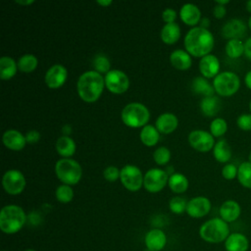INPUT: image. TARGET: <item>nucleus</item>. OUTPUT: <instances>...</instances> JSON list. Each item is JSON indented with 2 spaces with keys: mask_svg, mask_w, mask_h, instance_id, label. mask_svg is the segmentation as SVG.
I'll use <instances>...</instances> for the list:
<instances>
[{
  "mask_svg": "<svg viewBox=\"0 0 251 251\" xmlns=\"http://www.w3.org/2000/svg\"><path fill=\"white\" fill-rule=\"evenodd\" d=\"M248 161H249V162H251V151H250L249 156H248Z\"/></svg>",
  "mask_w": 251,
  "mask_h": 251,
  "instance_id": "55",
  "label": "nucleus"
},
{
  "mask_svg": "<svg viewBox=\"0 0 251 251\" xmlns=\"http://www.w3.org/2000/svg\"><path fill=\"white\" fill-rule=\"evenodd\" d=\"M25 136L26 143H29V144H34L40 139V133L38 130H35V129L28 130L25 134Z\"/></svg>",
  "mask_w": 251,
  "mask_h": 251,
  "instance_id": "44",
  "label": "nucleus"
},
{
  "mask_svg": "<svg viewBox=\"0 0 251 251\" xmlns=\"http://www.w3.org/2000/svg\"><path fill=\"white\" fill-rule=\"evenodd\" d=\"M247 26H248L249 30L251 31V16H250V17H249V19H248V22H247Z\"/></svg>",
  "mask_w": 251,
  "mask_h": 251,
  "instance_id": "54",
  "label": "nucleus"
},
{
  "mask_svg": "<svg viewBox=\"0 0 251 251\" xmlns=\"http://www.w3.org/2000/svg\"><path fill=\"white\" fill-rule=\"evenodd\" d=\"M191 88L194 93H197L199 95H203L204 97L208 96H214L215 89L213 87V84H211L207 78L203 76H197L192 80Z\"/></svg>",
  "mask_w": 251,
  "mask_h": 251,
  "instance_id": "31",
  "label": "nucleus"
},
{
  "mask_svg": "<svg viewBox=\"0 0 251 251\" xmlns=\"http://www.w3.org/2000/svg\"><path fill=\"white\" fill-rule=\"evenodd\" d=\"M179 17L183 24L192 27L197 26L202 19L200 9L192 3H185L181 6L179 10Z\"/></svg>",
  "mask_w": 251,
  "mask_h": 251,
  "instance_id": "19",
  "label": "nucleus"
},
{
  "mask_svg": "<svg viewBox=\"0 0 251 251\" xmlns=\"http://www.w3.org/2000/svg\"><path fill=\"white\" fill-rule=\"evenodd\" d=\"M3 251H7V250H3Z\"/></svg>",
  "mask_w": 251,
  "mask_h": 251,
  "instance_id": "58",
  "label": "nucleus"
},
{
  "mask_svg": "<svg viewBox=\"0 0 251 251\" xmlns=\"http://www.w3.org/2000/svg\"><path fill=\"white\" fill-rule=\"evenodd\" d=\"M178 126V119L173 113H163L161 114L156 122L155 126L160 133L170 134L176 129Z\"/></svg>",
  "mask_w": 251,
  "mask_h": 251,
  "instance_id": "21",
  "label": "nucleus"
},
{
  "mask_svg": "<svg viewBox=\"0 0 251 251\" xmlns=\"http://www.w3.org/2000/svg\"><path fill=\"white\" fill-rule=\"evenodd\" d=\"M96 3H97L98 5H100V6H102V7H108V6H110L113 2H112L111 0H97Z\"/></svg>",
  "mask_w": 251,
  "mask_h": 251,
  "instance_id": "49",
  "label": "nucleus"
},
{
  "mask_svg": "<svg viewBox=\"0 0 251 251\" xmlns=\"http://www.w3.org/2000/svg\"><path fill=\"white\" fill-rule=\"evenodd\" d=\"M220 218L227 224L235 222L241 215V207L235 200H226L223 202L219 210Z\"/></svg>",
  "mask_w": 251,
  "mask_h": 251,
  "instance_id": "20",
  "label": "nucleus"
},
{
  "mask_svg": "<svg viewBox=\"0 0 251 251\" xmlns=\"http://www.w3.org/2000/svg\"><path fill=\"white\" fill-rule=\"evenodd\" d=\"M199 25H200L199 26L208 29V27H209V25H210V20H209L208 18H202L201 21H200V23H199Z\"/></svg>",
  "mask_w": 251,
  "mask_h": 251,
  "instance_id": "48",
  "label": "nucleus"
},
{
  "mask_svg": "<svg viewBox=\"0 0 251 251\" xmlns=\"http://www.w3.org/2000/svg\"><path fill=\"white\" fill-rule=\"evenodd\" d=\"M139 138L141 142L148 147L155 146L160 138V132L153 125H146L141 128L139 133Z\"/></svg>",
  "mask_w": 251,
  "mask_h": 251,
  "instance_id": "29",
  "label": "nucleus"
},
{
  "mask_svg": "<svg viewBox=\"0 0 251 251\" xmlns=\"http://www.w3.org/2000/svg\"><path fill=\"white\" fill-rule=\"evenodd\" d=\"M227 130V123L223 118H215L210 124V132L214 137H222Z\"/></svg>",
  "mask_w": 251,
  "mask_h": 251,
  "instance_id": "36",
  "label": "nucleus"
},
{
  "mask_svg": "<svg viewBox=\"0 0 251 251\" xmlns=\"http://www.w3.org/2000/svg\"><path fill=\"white\" fill-rule=\"evenodd\" d=\"M237 172L238 167L231 163H227L222 168V176L226 180H232L237 177Z\"/></svg>",
  "mask_w": 251,
  "mask_h": 251,
  "instance_id": "40",
  "label": "nucleus"
},
{
  "mask_svg": "<svg viewBox=\"0 0 251 251\" xmlns=\"http://www.w3.org/2000/svg\"><path fill=\"white\" fill-rule=\"evenodd\" d=\"M2 142L4 146L12 151H21L26 144L25 136L17 129H8L3 133Z\"/></svg>",
  "mask_w": 251,
  "mask_h": 251,
  "instance_id": "18",
  "label": "nucleus"
},
{
  "mask_svg": "<svg viewBox=\"0 0 251 251\" xmlns=\"http://www.w3.org/2000/svg\"><path fill=\"white\" fill-rule=\"evenodd\" d=\"M200 110L206 117H215L221 110V101L215 95L203 97L200 102Z\"/></svg>",
  "mask_w": 251,
  "mask_h": 251,
  "instance_id": "27",
  "label": "nucleus"
},
{
  "mask_svg": "<svg viewBox=\"0 0 251 251\" xmlns=\"http://www.w3.org/2000/svg\"><path fill=\"white\" fill-rule=\"evenodd\" d=\"M105 87L104 76L96 71H87L80 75L76 82V91L86 103L96 102Z\"/></svg>",
  "mask_w": 251,
  "mask_h": 251,
  "instance_id": "2",
  "label": "nucleus"
},
{
  "mask_svg": "<svg viewBox=\"0 0 251 251\" xmlns=\"http://www.w3.org/2000/svg\"><path fill=\"white\" fill-rule=\"evenodd\" d=\"M120 174L121 170L116 166H108L103 171V176L109 182H115L118 180V178H120Z\"/></svg>",
  "mask_w": 251,
  "mask_h": 251,
  "instance_id": "41",
  "label": "nucleus"
},
{
  "mask_svg": "<svg viewBox=\"0 0 251 251\" xmlns=\"http://www.w3.org/2000/svg\"><path fill=\"white\" fill-rule=\"evenodd\" d=\"M17 62L9 56L0 58V77L2 80H9L15 76L18 71Z\"/></svg>",
  "mask_w": 251,
  "mask_h": 251,
  "instance_id": "26",
  "label": "nucleus"
},
{
  "mask_svg": "<svg viewBox=\"0 0 251 251\" xmlns=\"http://www.w3.org/2000/svg\"><path fill=\"white\" fill-rule=\"evenodd\" d=\"M176 12L172 9V8H167L162 12V20L166 23V24H172V23H176Z\"/></svg>",
  "mask_w": 251,
  "mask_h": 251,
  "instance_id": "43",
  "label": "nucleus"
},
{
  "mask_svg": "<svg viewBox=\"0 0 251 251\" xmlns=\"http://www.w3.org/2000/svg\"><path fill=\"white\" fill-rule=\"evenodd\" d=\"M212 208L211 201L205 196H196L187 202L186 213L189 217L200 219L207 216Z\"/></svg>",
  "mask_w": 251,
  "mask_h": 251,
  "instance_id": "14",
  "label": "nucleus"
},
{
  "mask_svg": "<svg viewBox=\"0 0 251 251\" xmlns=\"http://www.w3.org/2000/svg\"><path fill=\"white\" fill-rule=\"evenodd\" d=\"M247 25L244 21L240 19H231L227 21L222 27V35L230 39H240L245 36L247 31Z\"/></svg>",
  "mask_w": 251,
  "mask_h": 251,
  "instance_id": "15",
  "label": "nucleus"
},
{
  "mask_svg": "<svg viewBox=\"0 0 251 251\" xmlns=\"http://www.w3.org/2000/svg\"><path fill=\"white\" fill-rule=\"evenodd\" d=\"M229 234L228 224L221 218H212L202 224L199 228L201 239L213 244L225 242Z\"/></svg>",
  "mask_w": 251,
  "mask_h": 251,
  "instance_id": "4",
  "label": "nucleus"
},
{
  "mask_svg": "<svg viewBox=\"0 0 251 251\" xmlns=\"http://www.w3.org/2000/svg\"><path fill=\"white\" fill-rule=\"evenodd\" d=\"M236 126L241 130L250 131L251 130V113L239 115L236 119Z\"/></svg>",
  "mask_w": 251,
  "mask_h": 251,
  "instance_id": "42",
  "label": "nucleus"
},
{
  "mask_svg": "<svg viewBox=\"0 0 251 251\" xmlns=\"http://www.w3.org/2000/svg\"><path fill=\"white\" fill-rule=\"evenodd\" d=\"M213 87L215 92L223 97H230L234 95L240 88L239 76L229 71L221 72L213 78Z\"/></svg>",
  "mask_w": 251,
  "mask_h": 251,
  "instance_id": "7",
  "label": "nucleus"
},
{
  "mask_svg": "<svg viewBox=\"0 0 251 251\" xmlns=\"http://www.w3.org/2000/svg\"><path fill=\"white\" fill-rule=\"evenodd\" d=\"M161 39L166 44H175L180 37V26L176 23L166 24L161 29Z\"/></svg>",
  "mask_w": 251,
  "mask_h": 251,
  "instance_id": "25",
  "label": "nucleus"
},
{
  "mask_svg": "<svg viewBox=\"0 0 251 251\" xmlns=\"http://www.w3.org/2000/svg\"><path fill=\"white\" fill-rule=\"evenodd\" d=\"M168 185L173 192L180 194L187 190L189 186V181L184 175L180 173H175L169 176Z\"/></svg>",
  "mask_w": 251,
  "mask_h": 251,
  "instance_id": "30",
  "label": "nucleus"
},
{
  "mask_svg": "<svg viewBox=\"0 0 251 251\" xmlns=\"http://www.w3.org/2000/svg\"><path fill=\"white\" fill-rule=\"evenodd\" d=\"M226 251H248L249 240L241 232H231L225 241Z\"/></svg>",
  "mask_w": 251,
  "mask_h": 251,
  "instance_id": "22",
  "label": "nucleus"
},
{
  "mask_svg": "<svg viewBox=\"0 0 251 251\" xmlns=\"http://www.w3.org/2000/svg\"><path fill=\"white\" fill-rule=\"evenodd\" d=\"M188 143L196 151L206 153L213 150L216 142L210 131L194 129L188 134Z\"/></svg>",
  "mask_w": 251,
  "mask_h": 251,
  "instance_id": "12",
  "label": "nucleus"
},
{
  "mask_svg": "<svg viewBox=\"0 0 251 251\" xmlns=\"http://www.w3.org/2000/svg\"><path fill=\"white\" fill-rule=\"evenodd\" d=\"M71 130H72L71 126H70L69 125H66V126L63 127V132L65 133L64 135H68V134L71 132Z\"/></svg>",
  "mask_w": 251,
  "mask_h": 251,
  "instance_id": "51",
  "label": "nucleus"
},
{
  "mask_svg": "<svg viewBox=\"0 0 251 251\" xmlns=\"http://www.w3.org/2000/svg\"><path fill=\"white\" fill-rule=\"evenodd\" d=\"M228 3H229L228 0H217V1H216V4L222 5V6H226V5L228 4Z\"/></svg>",
  "mask_w": 251,
  "mask_h": 251,
  "instance_id": "52",
  "label": "nucleus"
},
{
  "mask_svg": "<svg viewBox=\"0 0 251 251\" xmlns=\"http://www.w3.org/2000/svg\"><path fill=\"white\" fill-rule=\"evenodd\" d=\"M221 64L218 59L213 54L206 55L202 57L199 61V71L203 77L214 78L220 74Z\"/></svg>",
  "mask_w": 251,
  "mask_h": 251,
  "instance_id": "16",
  "label": "nucleus"
},
{
  "mask_svg": "<svg viewBox=\"0 0 251 251\" xmlns=\"http://www.w3.org/2000/svg\"><path fill=\"white\" fill-rule=\"evenodd\" d=\"M105 87L114 94H123L129 87V78L121 70H111L104 76Z\"/></svg>",
  "mask_w": 251,
  "mask_h": 251,
  "instance_id": "11",
  "label": "nucleus"
},
{
  "mask_svg": "<svg viewBox=\"0 0 251 251\" xmlns=\"http://www.w3.org/2000/svg\"><path fill=\"white\" fill-rule=\"evenodd\" d=\"M244 83L247 88L251 90V70L248 71L244 76Z\"/></svg>",
  "mask_w": 251,
  "mask_h": 251,
  "instance_id": "47",
  "label": "nucleus"
},
{
  "mask_svg": "<svg viewBox=\"0 0 251 251\" xmlns=\"http://www.w3.org/2000/svg\"><path fill=\"white\" fill-rule=\"evenodd\" d=\"M171 151L166 146L158 147L153 153V159L155 163L159 166L167 165L171 160Z\"/></svg>",
  "mask_w": 251,
  "mask_h": 251,
  "instance_id": "37",
  "label": "nucleus"
},
{
  "mask_svg": "<svg viewBox=\"0 0 251 251\" xmlns=\"http://www.w3.org/2000/svg\"><path fill=\"white\" fill-rule=\"evenodd\" d=\"M120 180L126 189L136 192L143 186L144 176L138 167L127 164L121 169Z\"/></svg>",
  "mask_w": 251,
  "mask_h": 251,
  "instance_id": "8",
  "label": "nucleus"
},
{
  "mask_svg": "<svg viewBox=\"0 0 251 251\" xmlns=\"http://www.w3.org/2000/svg\"><path fill=\"white\" fill-rule=\"evenodd\" d=\"M17 4H20V5H23V6H26V5H30L32 3H34L35 1L34 0H16L15 1Z\"/></svg>",
  "mask_w": 251,
  "mask_h": 251,
  "instance_id": "50",
  "label": "nucleus"
},
{
  "mask_svg": "<svg viewBox=\"0 0 251 251\" xmlns=\"http://www.w3.org/2000/svg\"><path fill=\"white\" fill-rule=\"evenodd\" d=\"M183 44L185 51H187L190 56L201 59L211 54L215 45V39L209 29L195 26L191 27L185 34Z\"/></svg>",
  "mask_w": 251,
  "mask_h": 251,
  "instance_id": "1",
  "label": "nucleus"
},
{
  "mask_svg": "<svg viewBox=\"0 0 251 251\" xmlns=\"http://www.w3.org/2000/svg\"><path fill=\"white\" fill-rule=\"evenodd\" d=\"M26 223V214L21 206L9 204L0 212V229L6 234L19 232Z\"/></svg>",
  "mask_w": 251,
  "mask_h": 251,
  "instance_id": "3",
  "label": "nucleus"
},
{
  "mask_svg": "<svg viewBox=\"0 0 251 251\" xmlns=\"http://www.w3.org/2000/svg\"><path fill=\"white\" fill-rule=\"evenodd\" d=\"M55 174L63 184L75 185L79 182L82 169L78 162L72 158H61L55 164Z\"/></svg>",
  "mask_w": 251,
  "mask_h": 251,
  "instance_id": "6",
  "label": "nucleus"
},
{
  "mask_svg": "<svg viewBox=\"0 0 251 251\" xmlns=\"http://www.w3.org/2000/svg\"><path fill=\"white\" fill-rule=\"evenodd\" d=\"M237 180L245 188L251 189V162H242L238 167Z\"/></svg>",
  "mask_w": 251,
  "mask_h": 251,
  "instance_id": "34",
  "label": "nucleus"
},
{
  "mask_svg": "<svg viewBox=\"0 0 251 251\" xmlns=\"http://www.w3.org/2000/svg\"><path fill=\"white\" fill-rule=\"evenodd\" d=\"M245 8H246V11H247L248 13H250V14H251V0H249V1H247V2H246V4H245Z\"/></svg>",
  "mask_w": 251,
  "mask_h": 251,
  "instance_id": "53",
  "label": "nucleus"
},
{
  "mask_svg": "<svg viewBox=\"0 0 251 251\" xmlns=\"http://www.w3.org/2000/svg\"><path fill=\"white\" fill-rule=\"evenodd\" d=\"M68 77V71L66 67L61 64L51 66L44 75V82L50 89H57L64 85Z\"/></svg>",
  "mask_w": 251,
  "mask_h": 251,
  "instance_id": "13",
  "label": "nucleus"
},
{
  "mask_svg": "<svg viewBox=\"0 0 251 251\" xmlns=\"http://www.w3.org/2000/svg\"><path fill=\"white\" fill-rule=\"evenodd\" d=\"M171 65L178 71H186L192 65V59L190 54L182 49H176L170 55Z\"/></svg>",
  "mask_w": 251,
  "mask_h": 251,
  "instance_id": "23",
  "label": "nucleus"
},
{
  "mask_svg": "<svg viewBox=\"0 0 251 251\" xmlns=\"http://www.w3.org/2000/svg\"><path fill=\"white\" fill-rule=\"evenodd\" d=\"M168 181L169 176L165 170L153 168L145 173L143 187L150 193H157L165 188Z\"/></svg>",
  "mask_w": 251,
  "mask_h": 251,
  "instance_id": "9",
  "label": "nucleus"
},
{
  "mask_svg": "<svg viewBox=\"0 0 251 251\" xmlns=\"http://www.w3.org/2000/svg\"><path fill=\"white\" fill-rule=\"evenodd\" d=\"M18 69L22 73L29 74L32 73L38 66V60L33 54H24L20 57V59L17 62Z\"/></svg>",
  "mask_w": 251,
  "mask_h": 251,
  "instance_id": "33",
  "label": "nucleus"
},
{
  "mask_svg": "<svg viewBox=\"0 0 251 251\" xmlns=\"http://www.w3.org/2000/svg\"><path fill=\"white\" fill-rule=\"evenodd\" d=\"M244 56L248 60H251V37H248L244 41Z\"/></svg>",
  "mask_w": 251,
  "mask_h": 251,
  "instance_id": "46",
  "label": "nucleus"
},
{
  "mask_svg": "<svg viewBox=\"0 0 251 251\" xmlns=\"http://www.w3.org/2000/svg\"><path fill=\"white\" fill-rule=\"evenodd\" d=\"M93 66L96 72L99 74H107L111 71V64L109 59L103 55V54H98L95 56L94 61H93Z\"/></svg>",
  "mask_w": 251,
  "mask_h": 251,
  "instance_id": "39",
  "label": "nucleus"
},
{
  "mask_svg": "<svg viewBox=\"0 0 251 251\" xmlns=\"http://www.w3.org/2000/svg\"><path fill=\"white\" fill-rule=\"evenodd\" d=\"M24 251H36V250H34V249H25V250H24Z\"/></svg>",
  "mask_w": 251,
  "mask_h": 251,
  "instance_id": "56",
  "label": "nucleus"
},
{
  "mask_svg": "<svg viewBox=\"0 0 251 251\" xmlns=\"http://www.w3.org/2000/svg\"><path fill=\"white\" fill-rule=\"evenodd\" d=\"M121 118L126 126L138 128L148 125L150 112L145 105L139 102H131L123 108Z\"/></svg>",
  "mask_w": 251,
  "mask_h": 251,
  "instance_id": "5",
  "label": "nucleus"
},
{
  "mask_svg": "<svg viewBox=\"0 0 251 251\" xmlns=\"http://www.w3.org/2000/svg\"><path fill=\"white\" fill-rule=\"evenodd\" d=\"M25 177L24 174L16 169L8 170L2 177V185L6 193L10 195L21 194L25 187Z\"/></svg>",
  "mask_w": 251,
  "mask_h": 251,
  "instance_id": "10",
  "label": "nucleus"
},
{
  "mask_svg": "<svg viewBox=\"0 0 251 251\" xmlns=\"http://www.w3.org/2000/svg\"><path fill=\"white\" fill-rule=\"evenodd\" d=\"M226 56L230 59H238L244 55V41L240 39L227 40L225 47Z\"/></svg>",
  "mask_w": 251,
  "mask_h": 251,
  "instance_id": "32",
  "label": "nucleus"
},
{
  "mask_svg": "<svg viewBox=\"0 0 251 251\" xmlns=\"http://www.w3.org/2000/svg\"><path fill=\"white\" fill-rule=\"evenodd\" d=\"M231 148L226 140L220 139L215 143L213 148V156L219 163H226L231 158Z\"/></svg>",
  "mask_w": 251,
  "mask_h": 251,
  "instance_id": "28",
  "label": "nucleus"
},
{
  "mask_svg": "<svg viewBox=\"0 0 251 251\" xmlns=\"http://www.w3.org/2000/svg\"><path fill=\"white\" fill-rule=\"evenodd\" d=\"M187 202L183 197L180 196H175L173 197L170 202H169V208L170 211L174 214L180 215L184 212H186V207H187Z\"/></svg>",
  "mask_w": 251,
  "mask_h": 251,
  "instance_id": "38",
  "label": "nucleus"
},
{
  "mask_svg": "<svg viewBox=\"0 0 251 251\" xmlns=\"http://www.w3.org/2000/svg\"><path fill=\"white\" fill-rule=\"evenodd\" d=\"M249 110H250V113H251V100L249 102Z\"/></svg>",
  "mask_w": 251,
  "mask_h": 251,
  "instance_id": "57",
  "label": "nucleus"
},
{
  "mask_svg": "<svg viewBox=\"0 0 251 251\" xmlns=\"http://www.w3.org/2000/svg\"><path fill=\"white\" fill-rule=\"evenodd\" d=\"M226 15V6H222V5H218L216 4L213 8V16L216 18V19H224L225 16Z\"/></svg>",
  "mask_w": 251,
  "mask_h": 251,
  "instance_id": "45",
  "label": "nucleus"
},
{
  "mask_svg": "<svg viewBox=\"0 0 251 251\" xmlns=\"http://www.w3.org/2000/svg\"><path fill=\"white\" fill-rule=\"evenodd\" d=\"M55 197L60 203L67 204L73 200L74 190L70 185L61 184L55 190Z\"/></svg>",
  "mask_w": 251,
  "mask_h": 251,
  "instance_id": "35",
  "label": "nucleus"
},
{
  "mask_svg": "<svg viewBox=\"0 0 251 251\" xmlns=\"http://www.w3.org/2000/svg\"><path fill=\"white\" fill-rule=\"evenodd\" d=\"M144 243L149 251H161L166 247L167 235L160 228H152L146 232Z\"/></svg>",
  "mask_w": 251,
  "mask_h": 251,
  "instance_id": "17",
  "label": "nucleus"
},
{
  "mask_svg": "<svg viewBox=\"0 0 251 251\" xmlns=\"http://www.w3.org/2000/svg\"><path fill=\"white\" fill-rule=\"evenodd\" d=\"M55 148L57 153L63 158H70L75 153L76 145L71 136L62 135L57 139Z\"/></svg>",
  "mask_w": 251,
  "mask_h": 251,
  "instance_id": "24",
  "label": "nucleus"
}]
</instances>
